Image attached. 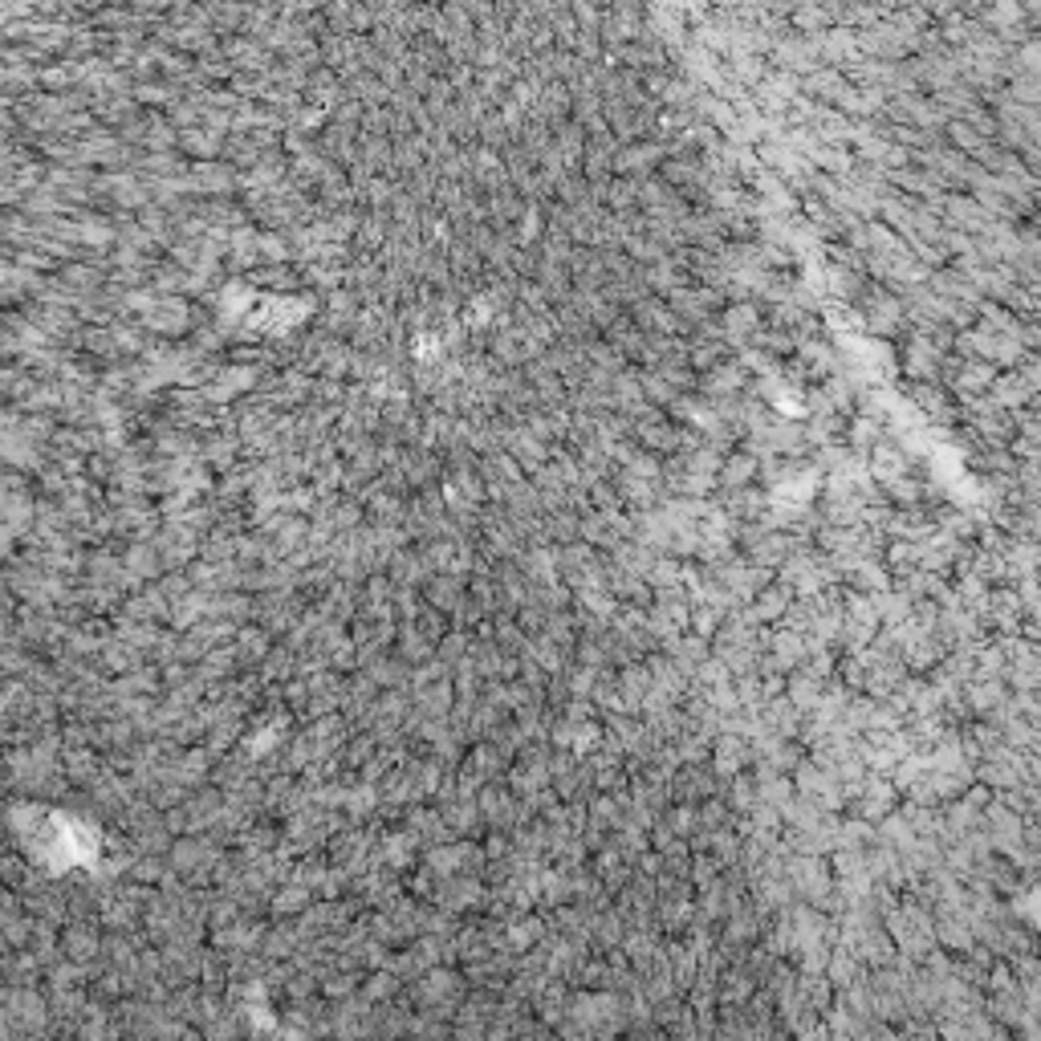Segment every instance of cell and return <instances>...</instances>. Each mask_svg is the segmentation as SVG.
Here are the masks:
<instances>
[{
  "mask_svg": "<svg viewBox=\"0 0 1041 1041\" xmlns=\"http://www.w3.org/2000/svg\"><path fill=\"white\" fill-rule=\"evenodd\" d=\"M968 704H972L976 712H997V708L1005 704V684L981 676V680H976V684L968 688Z\"/></svg>",
  "mask_w": 1041,
  "mask_h": 1041,
  "instance_id": "cell-1",
  "label": "cell"
}]
</instances>
